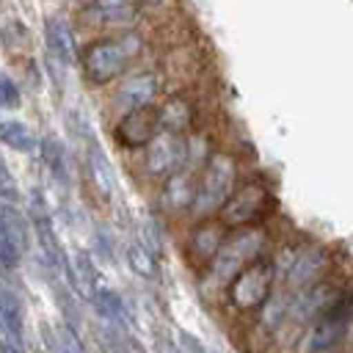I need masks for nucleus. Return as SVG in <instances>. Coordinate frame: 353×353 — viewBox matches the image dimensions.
<instances>
[{
  "label": "nucleus",
  "mask_w": 353,
  "mask_h": 353,
  "mask_svg": "<svg viewBox=\"0 0 353 353\" xmlns=\"http://www.w3.org/2000/svg\"><path fill=\"white\" fill-rule=\"evenodd\" d=\"M0 108H8V110L19 108V88L6 74H0Z\"/></svg>",
  "instance_id": "nucleus-27"
},
{
  "label": "nucleus",
  "mask_w": 353,
  "mask_h": 353,
  "mask_svg": "<svg viewBox=\"0 0 353 353\" xmlns=\"http://www.w3.org/2000/svg\"><path fill=\"white\" fill-rule=\"evenodd\" d=\"M85 17L102 25H132L138 19V8L132 0H91L85 6Z\"/></svg>",
  "instance_id": "nucleus-13"
},
{
  "label": "nucleus",
  "mask_w": 353,
  "mask_h": 353,
  "mask_svg": "<svg viewBox=\"0 0 353 353\" xmlns=\"http://www.w3.org/2000/svg\"><path fill=\"white\" fill-rule=\"evenodd\" d=\"M22 301L11 290H0V328L6 342L22 345Z\"/></svg>",
  "instance_id": "nucleus-17"
},
{
  "label": "nucleus",
  "mask_w": 353,
  "mask_h": 353,
  "mask_svg": "<svg viewBox=\"0 0 353 353\" xmlns=\"http://www.w3.org/2000/svg\"><path fill=\"white\" fill-rule=\"evenodd\" d=\"M154 119H157V127H160L163 132L182 135V132H188L190 124H193V108H190V102H188L185 97H171V99H165V105L154 113Z\"/></svg>",
  "instance_id": "nucleus-14"
},
{
  "label": "nucleus",
  "mask_w": 353,
  "mask_h": 353,
  "mask_svg": "<svg viewBox=\"0 0 353 353\" xmlns=\"http://www.w3.org/2000/svg\"><path fill=\"white\" fill-rule=\"evenodd\" d=\"M234 171H237V165L226 152L210 154V160L204 163L201 179L196 182V196L190 204V210L199 218H207L226 204V199L234 190Z\"/></svg>",
  "instance_id": "nucleus-2"
},
{
  "label": "nucleus",
  "mask_w": 353,
  "mask_h": 353,
  "mask_svg": "<svg viewBox=\"0 0 353 353\" xmlns=\"http://www.w3.org/2000/svg\"><path fill=\"white\" fill-rule=\"evenodd\" d=\"M273 284V265L268 259H251L229 281V301L234 309H256L268 301Z\"/></svg>",
  "instance_id": "nucleus-3"
},
{
  "label": "nucleus",
  "mask_w": 353,
  "mask_h": 353,
  "mask_svg": "<svg viewBox=\"0 0 353 353\" xmlns=\"http://www.w3.org/2000/svg\"><path fill=\"white\" fill-rule=\"evenodd\" d=\"M347 323H350V301L347 298H339L328 312L320 314V320L312 325L309 336H306V350L309 353H320V350H328L334 347L345 331H347Z\"/></svg>",
  "instance_id": "nucleus-7"
},
{
  "label": "nucleus",
  "mask_w": 353,
  "mask_h": 353,
  "mask_svg": "<svg viewBox=\"0 0 353 353\" xmlns=\"http://www.w3.org/2000/svg\"><path fill=\"white\" fill-rule=\"evenodd\" d=\"M0 143H6L8 149H17V152H33L36 149V135L22 121L8 119V121H0Z\"/></svg>",
  "instance_id": "nucleus-22"
},
{
  "label": "nucleus",
  "mask_w": 353,
  "mask_h": 353,
  "mask_svg": "<svg viewBox=\"0 0 353 353\" xmlns=\"http://www.w3.org/2000/svg\"><path fill=\"white\" fill-rule=\"evenodd\" d=\"M17 262H19V251H17V245H14V240L6 229L3 210H0V265L3 268H17Z\"/></svg>",
  "instance_id": "nucleus-25"
},
{
  "label": "nucleus",
  "mask_w": 353,
  "mask_h": 353,
  "mask_svg": "<svg viewBox=\"0 0 353 353\" xmlns=\"http://www.w3.org/2000/svg\"><path fill=\"white\" fill-rule=\"evenodd\" d=\"M41 339H44V345H47L50 353H85L80 336L74 334V328L69 323H63V325L44 323L41 325Z\"/></svg>",
  "instance_id": "nucleus-19"
},
{
  "label": "nucleus",
  "mask_w": 353,
  "mask_h": 353,
  "mask_svg": "<svg viewBox=\"0 0 353 353\" xmlns=\"http://www.w3.org/2000/svg\"><path fill=\"white\" fill-rule=\"evenodd\" d=\"M273 207V196L262 182H248L240 190H232L226 204L221 207V223L223 226H251L259 218H265Z\"/></svg>",
  "instance_id": "nucleus-4"
},
{
  "label": "nucleus",
  "mask_w": 353,
  "mask_h": 353,
  "mask_svg": "<svg viewBox=\"0 0 353 353\" xmlns=\"http://www.w3.org/2000/svg\"><path fill=\"white\" fill-rule=\"evenodd\" d=\"M328 262H331V256H328L325 248H320V245H306V248L292 259V265H290V273H287L290 287L306 290V287L317 284V281L323 279V273L328 270Z\"/></svg>",
  "instance_id": "nucleus-8"
},
{
  "label": "nucleus",
  "mask_w": 353,
  "mask_h": 353,
  "mask_svg": "<svg viewBox=\"0 0 353 353\" xmlns=\"http://www.w3.org/2000/svg\"><path fill=\"white\" fill-rule=\"evenodd\" d=\"M0 196L6 199V201H19V185H17V179H14V174L8 171V163H6V157L0 154Z\"/></svg>",
  "instance_id": "nucleus-26"
},
{
  "label": "nucleus",
  "mask_w": 353,
  "mask_h": 353,
  "mask_svg": "<svg viewBox=\"0 0 353 353\" xmlns=\"http://www.w3.org/2000/svg\"><path fill=\"white\" fill-rule=\"evenodd\" d=\"M41 163H44V168L50 171V176H52L58 185H66V182H69V163H66V152H63V146H61L55 138H47V141H44Z\"/></svg>",
  "instance_id": "nucleus-21"
},
{
  "label": "nucleus",
  "mask_w": 353,
  "mask_h": 353,
  "mask_svg": "<svg viewBox=\"0 0 353 353\" xmlns=\"http://www.w3.org/2000/svg\"><path fill=\"white\" fill-rule=\"evenodd\" d=\"M127 265L132 273H138L141 279H154L157 273V262H154V254L141 245V243H130L127 245Z\"/></svg>",
  "instance_id": "nucleus-23"
},
{
  "label": "nucleus",
  "mask_w": 353,
  "mask_h": 353,
  "mask_svg": "<svg viewBox=\"0 0 353 353\" xmlns=\"http://www.w3.org/2000/svg\"><path fill=\"white\" fill-rule=\"evenodd\" d=\"M157 91H160V80L154 72H135L119 85L116 102L124 110H138V108H146L157 97Z\"/></svg>",
  "instance_id": "nucleus-9"
},
{
  "label": "nucleus",
  "mask_w": 353,
  "mask_h": 353,
  "mask_svg": "<svg viewBox=\"0 0 353 353\" xmlns=\"http://www.w3.org/2000/svg\"><path fill=\"white\" fill-rule=\"evenodd\" d=\"M226 237V226L221 221H204L199 223L193 232H190V240H188V254L193 262H210L215 256V251L221 248Z\"/></svg>",
  "instance_id": "nucleus-11"
},
{
  "label": "nucleus",
  "mask_w": 353,
  "mask_h": 353,
  "mask_svg": "<svg viewBox=\"0 0 353 353\" xmlns=\"http://www.w3.org/2000/svg\"><path fill=\"white\" fill-rule=\"evenodd\" d=\"M91 303H94L97 314H99L105 323H110V325H121V323H124V303L119 301L116 292H110V290H105V287H97V290L91 292Z\"/></svg>",
  "instance_id": "nucleus-20"
},
{
  "label": "nucleus",
  "mask_w": 353,
  "mask_h": 353,
  "mask_svg": "<svg viewBox=\"0 0 353 353\" xmlns=\"http://www.w3.org/2000/svg\"><path fill=\"white\" fill-rule=\"evenodd\" d=\"M154 127H157V119H154V110L149 108H138V110H127V116L119 121L116 127V135L124 146H146L154 135Z\"/></svg>",
  "instance_id": "nucleus-10"
},
{
  "label": "nucleus",
  "mask_w": 353,
  "mask_h": 353,
  "mask_svg": "<svg viewBox=\"0 0 353 353\" xmlns=\"http://www.w3.org/2000/svg\"><path fill=\"white\" fill-rule=\"evenodd\" d=\"M262 240H265L262 232L259 229H251V226H243V232L223 237L221 248L210 259L212 273L218 279H232L243 265H248L251 259H256V254L262 251Z\"/></svg>",
  "instance_id": "nucleus-5"
},
{
  "label": "nucleus",
  "mask_w": 353,
  "mask_h": 353,
  "mask_svg": "<svg viewBox=\"0 0 353 353\" xmlns=\"http://www.w3.org/2000/svg\"><path fill=\"white\" fill-rule=\"evenodd\" d=\"M44 36H47V50L52 52V58L63 66H72L77 58V50H74V36H72L69 22L61 17H50Z\"/></svg>",
  "instance_id": "nucleus-12"
},
{
  "label": "nucleus",
  "mask_w": 353,
  "mask_h": 353,
  "mask_svg": "<svg viewBox=\"0 0 353 353\" xmlns=\"http://www.w3.org/2000/svg\"><path fill=\"white\" fill-rule=\"evenodd\" d=\"M138 52H141V36L135 33L119 39H102L91 44L88 52L83 55V72L94 85H105L116 80Z\"/></svg>",
  "instance_id": "nucleus-1"
},
{
  "label": "nucleus",
  "mask_w": 353,
  "mask_h": 353,
  "mask_svg": "<svg viewBox=\"0 0 353 353\" xmlns=\"http://www.w3.org/2000/svg\"><path fill=\"white\" fill-rule=\"evenodd\" d=\"M196 196V179L190 171L179 168L165 179V204L171 210H188Z\"/></svg>",
  "instance_id": "nucleus-18"
},
{
  "label": "nucleus",
  "mask_w": 353,
  "mask_h": 353,
  "mask_svg": "<svg viewBox=\"0 0 353 353\" xmlns=\"http://www.w3.org/2000/svg\"><path fill=\"white\" fill-rule=\"evenodd\" d=\"M85 163H88V174L94 188L99 190L102 199H110L116 193V176H113V165L108 160V154L99 149L97 141H91V146L85 149Z\"/></svg>",
  "instance_id": "nucleus-15"
},
{
  "label": "nucleus",
  "mask_w": 353,
  "mask_h": 353,
  "mask_svg": "<svg viewBox=\"0 0 353 353\" xmlns=\"http://www.w3.org/2000/svg\"><path fill=\"white\" fill-rule=\"evenodd\" d=\"M309 292L295 303V317L298 320H306V317H317V314H323V312H328L342 295L336 292V287H331V284H312V287H306Z\"/></svg>",
  "instance_id": "nucleus-16"
},
{
  "label": "nucleus",
  "mask_w": 353,
  "mask_h": 353,
  "mask_svg": "<svg viewBox=\"0 0 353 353\" xmlns=\"http://www.w3.org/2000/svg\"><path fill=\"white\" fill-rule=\"evenodd\" d=\"M3 210V221H6V229H8V234H11V240H14V245H17V251L22 254V251H28V245H30V226H28V221L11 207V204H6V207H0Z\"/></svg>",
  "instance_id": "nucleus-24"
},
{
  "label": "nucleus",
  "mask_w": 353,
  "mask_h": 353,
  "mask_svg": "<svg viewBox=\"0 0 353 353\" xmlns=\"http://www.w3.org/2000/svg\"><path fill=\"white\" fill-rule=\"evenodd\" d=\"M185 157H188V149H185V141L179 135L160 130L146 143V171L154 179H168L174 171L182 168Z\"/></svg>",
  "instance_id": "nucleus-6"
}]
</instances>
